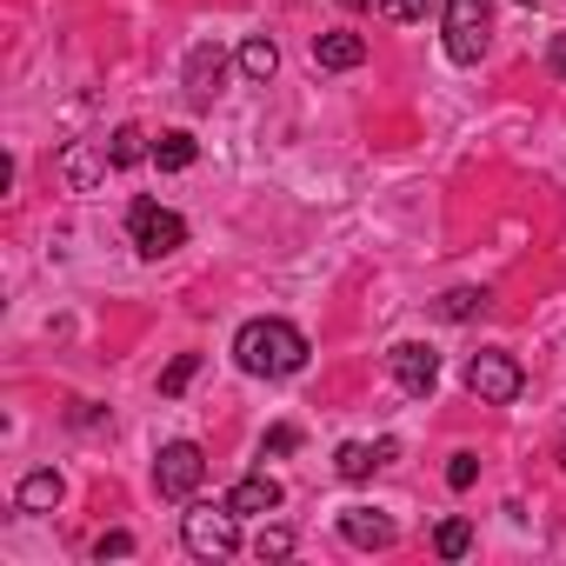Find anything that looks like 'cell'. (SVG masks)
I'll list each match as a JSON object with an SVG mask.
<instances>
[{
    "label": "cell",
    "instance_id": "1",
    "mask_svg": "<svg viewBox=\"0 0 566 566\" xmlns=\"http://www.w3.org/2000/svg\"><path fill=\"white\" fill-rule=\"evenodd\" d=\"M233 360L247 374H260V380H287V374L307 367V334L287 327V321H247L233 334Z\"/></svg>",
    "mask_w": 566,
    "mask_h": 566
},
{
    "label": "cell",
    "instance_id": "2",
    "mask_svg": "<svg viewBox=\"0 0 566 566\" xmlns=\"http://www.w3.org/2000/svg\"><path fill=\"white\" fill-rule=\"evenodd\" d=\"M127 233H134L140 260H167L174 247H187V220L174 207H160V200H134L127 207Z\"/></svg>",
    "mask_w": 566,
    "mask_h": 566
},
{
    "label": "cell",
    "instance_id": "3",
    "mask_svg": "<svg viewBox=\"0 0 566 566\" xmlns=\"http://www.w3.org/2000/svg\"><path fill=\"white\" fill-rule=\"evenodd\" d=\"M240 513L220 500V506H193L187 520H180V539H187V553L193 559H227L233 546H240V526H233Z\"/></svg>",
    "mask_w": 566,
    "mask_h": 566
},
{
    "label": "cell",
    "instance_id": "4",
    "mask_svg": "<svg viewBox=\"0 0 566 566\" xmlns=\"http://www.w3.org/2000/svg\"><path fill=\"white\" fill-rule=\"evenodd\" d=\"M440 34H447V54L460 67H473L486 54V34H493V14H486V0H447V14H440Z\"/></svg>",
    "mask_w": 566,
    "mask_h": 566
},
{
    "label": "cell",
    "instance_id": "5",
    "mask_svg": "<svg viewBox=\"0 0 566 566\" xmlns=\"http://www.w3.org/2000/svg\"><path fill=\"white\" fill-rule=\"evenodd\" d=\"M467 387H473L486 407H513L520 387H526V374H520L513 354H473V360H467Z\"/></svg>",
    "mask_w": 566,
    "mask_h": 566
},
{
    "label": "cell",
    "instance_id": "6",
    "mask_svg": "<svg viewBox=\"0 0 566 566\" xmlns=\"http://www.w3.org/2000/svg\"><path fill=\"white\" fill-rule=\"evenodd\" d=\"M200 480H207V453H200L193 440L160 447V460H154V486H160V500H193Z\"/></svg>",
    "mask_w": 566,
    "mask_h": 566
},
{
    "label": "cell",
    "instance_id": "7",
    "mask_svg": "<svg viewBox=\"0 0 566 566\" xmlns=\"http://www.w3.org/2000/svg\"><path fill=\"white\" fill-rule=\"evenodd\" d=\"M387 367H394V380H400L407 400H427V394L440 387V354L420 347V340H400V347L387 354Z\"/></svg>",
    "mask_w": 566,
    "mask_h": 566
},
{
    "label": "cell",
    "instance_id": "8",
    "mask_svg": "<svg viewBox=\"0 0 566 566\" xmlns=\"http://www.w3.org/2000/svg\"><path fill=\"white\" fill-rule=\"evenodd\" d=\"M220 81H227V54H220L213 41H200V48L187 54V101H193V107H213Z\"/></svg>",
    "mask_w": 566,
    "mask_h": 566
},
{
    "label": "cell",
    "instance_id": "9",
    "mask_svg": "<svg viewBox=\"0 0 566 566\" xmlns=\"http://www.w3.org/2000/svg\"><path fill=\"white\" fill-rule=\"evenodd\" d=\"M314 61H321V67H334V74H347V67H360V61H367V41H360V34H347V28H327V34H314Z\"/></svg>",
    "mask_w": 566,
    "mask_h": 566
},
{
    "label": "cell",
    "instance_id": "10",
    "mask_svg": "<svg viewBox=\"0 0 566 566\" xmlns=\"http://www.w3.org/2000/svg\"><path fill=\"white\" fill-rule=\"evenodd\" d=\"M387 460H400V440H374V447H367V440H347L334 467H340V480H367V473L387 467Z\"/></svg>",
    "mask_w": 566,
    "mask_h": 566
},
{
    "label": "cell",
    "instance_id": "11",
    "mask_svg": "<svg viewBox=\"0 0 566 566\" xmlns=\"http://www.w3.org/2000/svg\"><path fill=\"white\" fill-rule=\"evenodd\" d=\"M340 533H347V546H367V553L394 546V520H380L374 506H347L340 513Z\"/></svg>",
    "mask_w": 566,
    "mask_h": 566
},
{
    "label": "cell",
    "instance_id": "12",
    "mask_svg": "<svg viewBox=\"0 0 566 566\" xmlns=\"http://www.w3.org/2000/svg\"><path fill=\"white\" fill-rule=\"evenodd\" d=\"M227 506H233V513H273V506H280V480H273V473H247V480L227 486Z\"/></svg>",
    "mask_w": 566,
    "mask_h": 566
},
{
    "label": "cell",
    "instance_id": "13",
    "mask_svg": "<svg viewBox=\"0 0 566 566\" xmlns=\"http://www.w3.org/2000/svg\"><path fill=\"white\" fill-rule=\"evenodd\" d=\"M61 493H67V486H61V473H54V467H41V473H28V480H21V493H14V500H21V513H48V506H61Z\"/></svg>",
    "mask_w": 566,
    "mask_h": 566
},
{
    "label": "cell",
    "instance_id": "14",
    "mask_svg": "<svg viewBox=\"0 0 566 566\" xmlns=\"http://www.w3.org/2000/svg\"><path fill=\"white\" fill-rule=\"evenodd\" d=\"M193 160H200L193 134H160V140H154V167H160V174H180V167H193Z\"/></svg>",
    "mask_w": 566,
    "mask_h": 566
},
{
    "label": "cell",
    "instance_id": "15",
    "mask_svg": "<svg viewBox=\"0 0 566 566\" xmlns=\"http://www.w3.org/2000/svg\"><path fill=\"white\" fill-rule=\"evenodd\" d=\"M273 67H280L273 41H247V48H240V74H247V81H273Z\"/></svg>",
    "mask_w": 566,
    "mask_h": 566
},
{
    "label": "cell",
    "instance_id": "16",
    "mask_svg": "<svg viewBox=\"0 0 566 566\" xmlns=\"http://www.w3.org/2000/svg\"><path fill=\"white\" fill-rule=\"evenodd\" d=\"M147 154H154V147H147L140 127H120V134L107 140V160H114V167H134V160H147Z\"/></svg>",
    "mask_w": 566,
    "mask_h": 566
},
{
    "label": "cell",
    "instance_id": "17",
    "mask_svg": "<svg viewBox=\"0 0 566 566\" xmlns=\"http://www.w3.org/2000/svg\"><path fill=\"white\" fill-rule=\"evenodd\" d=\"M433 546H440V559H460V553L473 546V526H467V520H440V533H433Z\"/></svg>",
    "mask_w": 566,
    "mask_h": 566
},
{
    "label": "cell",
    "instance_id": "18",
    "mask_svg": "<svg viewBox=\"0 0 566 566\" xmlns=\"http://www.w3.org/2000/svg\"><path fill=\"white\" fill-rule=\"evenodd\" d=\"M480 307H486V294H480V287H453V294L440 301V314H447V321H473Z\"/></svg>",
    "mask_w": 566,
    "mask_h": 566
},
{
    "label": "cell",
    "instance_id": "19",
    "mask_svg": "<svg viewBox=\"0 0 566 566\" xmlns=\"http://www.w3.org/2000/svg\"><path fill=\"white\" fill-rule=\"evenodd\" d=\"M193 374H200V354H180V360L160 374V394H167V400H174V394H187V380H193Z\"/></svg>",
    "mask_w": 566,
    "mask_h": 566
},
{
    "label": "cell",
    "instance_id": "20",
    "mask_svg": "<svg viewBox=\"0 0 566 566\" xmlns=\"http://www.w3.org/2000/svg\"><path fill=\"white\" fill-rule=\"evenodd\" d=\"M253 553H260V559H287V553H294V533H287V526H266V533L253 539Z\"/></svg>",
    "mask_w": 566,
    "mask_h": 566
},
{
    "label": "cell",
    "instance_id": "21",
    "mask_svg": "<svg viewBox=\"0 0 566 566\" xmlns=\"http://www.w3.org/2000/svg\"><path fill=\"white\" fill-rule=\"evenodd\" d=\"M374 8H380L387 21H400V28H407V21H427V0H374Z\"/></svg>",
    "mask_w": 566,
    "mask_h": 566
},
{
    "label": "cell",
    "instance_id": "22",
    "mask_svg": "<svg viewBox=\"0 0 566 566\" xmlns=\"http://www.w3.org/2000/svg\"><path fill=\"white\" fill-rule=\"evenodd\" d=\"M473 480H480V460H473V453H453V467H447V486H460V493H467Z\"/></svg>",
    "mask_w": 566,
    "mask_h": 566
},
{
    "label": "cell",
    "instance_id": "23",
    "mask_svg": "<svg viewBox=\"0 0 566 566\" xmlns=\"http://www.w3.org/2000/svg\"><path fill=\"white\" fill-rule=\"evenodd\" d=\"M94 553H101V559H127V553H134V533H101Z\"/></svg>",
    "mask_w": 566,
    "mask_h": 566
},
{
    "label": "cell",
    "instance_id": "24",
    "mask_svg": "<svg viewBox=\"0 0 566 566\" xmlns=\"http://www.w3.org/2000/svg\"><path fill=\"white\" fill-rule=\"evenodd\" d=\"M294 447H301V433H294V427H273V433L260 440V453H294Z\"/></svg>",
    "mask_w": 566,
    "mask_h": 566
},
{
    "label": "cell",
    "instance_id": "25",
    "mask_svg": "<svg viewBox=\"0 0 566 566\" xmlns=\"http://www.w3.org/2000/svg\"><path fill=\"white\" fill-rule=\"evenodd\" d=\"M553 74H566V34L553 41Z\"/></svg>",
    "mask_w": 566,
    "mask_h": 566
},
{
    "label": "cell",
    "instance_id": "26",
    "mask_svg": "<svg viewBox=\"0 0 566 566\" xmlns=\"http://www.w3.org/2000/svg\"><path fill=\"white\" fill-rule=\"evenodd\" d=\"M340 8H354V14H360V8H374V0H340Z\"/></svg>",
    "mask_w": 566,
    "mask_h": 566
},
{
    "label": "cell",
    "instance_id": "27",
    "mask_svg": "<svg viewBox=\"0 0 566 566\" xmlns=\"http://www.w3.org/2000/svg\"><path fill=\"white\" fill-rule=\"evenodd\" d=\"M520 8H539V0H520Z\"/></svg>",
    "mask_w": 566,
    "mask_h": 566
}]
</instances>
